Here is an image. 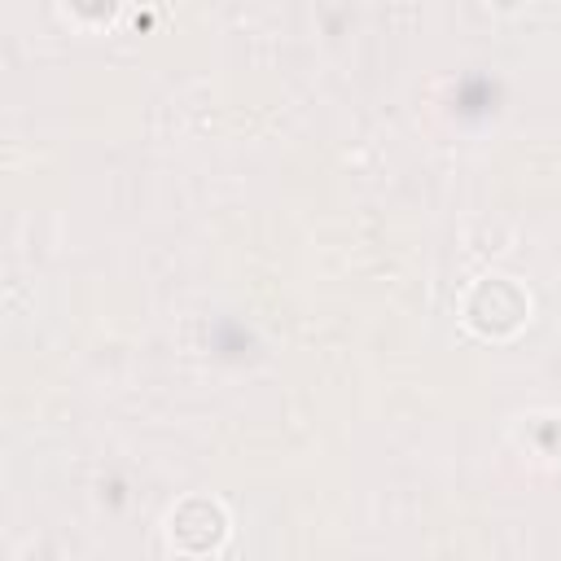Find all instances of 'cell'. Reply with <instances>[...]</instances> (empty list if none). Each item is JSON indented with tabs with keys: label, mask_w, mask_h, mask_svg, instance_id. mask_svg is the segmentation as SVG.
<instances>
[{
	"label": "cell",
	"mask_w": 561,
	"mask_h": 561,
	"mask_svg": "<svg viewBox=\"0 0 561 561\" xmlns=\"http://www.w3.org/2000/svg\"><path fill=\"white\" fill-rule=\"evenodd\" d=\"M224 526H228V513L219 500L210 495H193L184 500L175 513H171V539L184 548V552H206L210 543L224 539Z\"/></svg>",
	"instance_id": "cell-1"
},
{
	"label": "cell",
	"mask_w": 561,
	"mask_h": 561,
	"mask_svg": "<svg viewBox=\"0 0 561 561\" xmlns=\"http://www.w3.org/2000/svg\"><path fill=\"white\" fill-rule=\"evenodd\" d=\"M473 298H486V311H495L491 316V324L482 329V333H513L522 320H526V311H530V298L508 280V276H491V280H482L478 289H473Z\"/></svg>",
	"instance_id": "cell-2"
},
{
	"label": "cell",
	"mask_w": 561,
	"mask_h": 561,
	"mask_svg": "<svg viewBox=\"0 0 561 561\" xmlns=\"http://www.w3.org/2000/svg\"><path fill=\"white\" fill-rule=\"evenodd\" d=\"M22 561H66V557H61V548H57V543L39 539V543H31V548L22 552Z\"/></svg>",
	"instance_id": "cell-3"
},
{
	"label": "cell",
	"mask_w": 561,
	"mask_h": 561,
	"mask_svg": "<svg viewBox=\"0 0 561 561\" xmlns=\"http://www.w3.org/2000/svg\"><path fill=\"white\" fill-rule=\"evenodd\" d=\"M215 561H241V557H232V552H228V557H215Z\"/></svg>",
	"instance_id": "cell-4"
}]
</instances>
